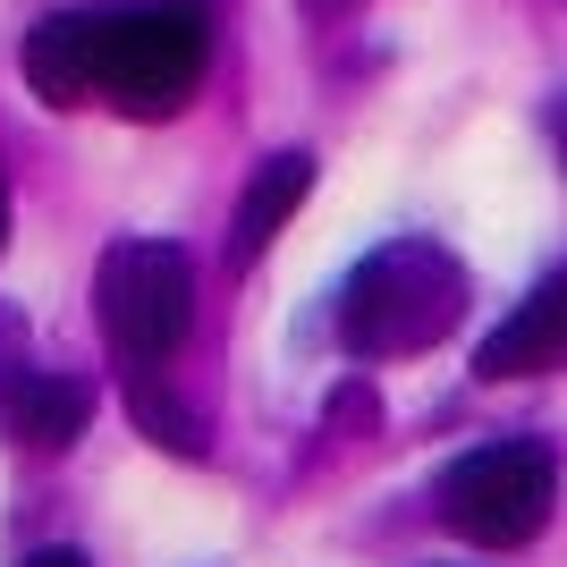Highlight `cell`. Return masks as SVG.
Listing matches in <instances>:
<instances>
[{
  "label": "cell",
  "mask_w": 567,
  "mask_h": 567,
  "mask_svg": "<svg viewBox=\"0 0 567 567\" xmlns=\"http://www.w3.org/2000/svg\"><path fill=\"white\" fill-rule=\"evenodd\" d=\"M466 313V271H457L450 246L432 237H390L348 271L339 288V348L364 355V364H390V355H424L457 331Z\"/></svg>",
  "instance_id": "6da1fadb"
},
{
  "label": "cell",
  "mask_w": 567,
  "mask_h": 567,
  "mask_svg": "<svg viewBox=\"0 0 567 567\" xmlns=\"http://www.w3.org/2000/svg\"><path fill=\"white\" fill-rule=\"evenodd\" d=\"M213 69V9L204 0H118L102 9V76L94 102L118 118H178Z\"/></svg>",
  "instance_id": "7a4b0ae2"
},
{
  "label": "cell",
  "mask_w": 567,
  "mask_h": 567,
  "mask_svg": "<svg viewBox=\"0 0 567 567\" xmlns=\"http://www.w3.org/2000/svg\"><path fill=\"white\" fill-rule=\"evenodd\" d=\"M441 525L474 550H525L559 508V457L543 441H492V450H466L441 492H432Z\"/></svg>",
  "instance_id": "3957f363"
},
{
  "label": "cell",
  "mask_w": 567,
  "mask_h": 567,
  "mask_svg": "<svg viewBox=\"0 0 567 567\" xmlns=\"http://www.w3.org/2000/svg\"><path fill=\"white\" fill-rule=\"evenodd\" d=\"M94 313H102V331H111L118 355L162 364L195 322L187 246H169V237H118L111 255H102V271H94Z\"/></svg>",
  "instance_id": "277c9868"
},
{
  "label": "cell",
  "mask_w": 567,
  "mask_h": 567,
  "mask_svg": "<svg viewBox=\"0 0 567 567\" xmlns=\"http://www.w3.org/2000/svg\"><path fill=\"white\" fill-rule=\"evenodd\" d=\"M18 76H25V94L51 102V111H85L94 76H102V9H51V18H34L18 43Z\"/></svg>",
  "instance_id": "5b68a950"
},
{
  "label": "cell",
  "mask_w": 567,
  "mask_h": 567,
  "mask_svg": "<svg viewBox=\"0 0 567 567\" xmlns=\"http://www.w3.org/2000/svg\"><path fill=\"white\" fill-rule=\"evenodd\" d=\"M559 355H567V271H550V280L474 348V373L483 381H525V373H550Z\"/></svg>",
  "instance_id": "8992f818"
},
{
  "label": "cell",
  "mask_w": 567,
  "mask_h": 567,
  "mask_svg": "<svg viewBox=\"0 0 567 567\" xmlns=\"http://www.w3.org/2000/svg\"><path fill=\"white\" fill-rule=\"evenodd\" d=\"M306 195H313V153H271V162L246 178L237 220H229V262H237V271L271 255V237L297 220V204H306Z\"/></svg>",
  "instance_id": "52a82bcc"
},
{
  "label": "cell",
  "mask_w": 567,
  "mask_h": 567,
  "mask_svg": "<svg viewBox=\"0 0 567 567\" xmlns=\"http://www.w3.org/2000/svg\"><path fill=\"white\" fill-rule=\"evenodd\" d=\"M85 424H94V390L76 373H25L9 390V432L25 450H69Z\"/></svg>",
  "instance_id": "ba28073f"
},
{
  "label": "cell",
  "mask_w": 567,
  "mask_h": 567,
  "mask_svg": "<svg viewBox=\"0 0 567 567\" xmlns=\"http://www.w3.org/2000/svg\"><path fill=\"white\" fill-rule=\"evenodd\" d=\"M136 424L162 441V450H178V457H204V432H195V415L187 406H169L162 390H136Z\"/></svg>",
  "instance_id": "9c48e42d"
},
{
  "label": "cell",
  "mask_w": 567,
  "mask_h": 567,
  "mask_svg": "<svg viewBox=\"0 0 567 567\" xmlns=\"http://www.w3.org/2000/svg\"><path fill=\"white\" fill-rule=\"evenodd\" d=\"M25 567H85V559H76V550H34Z\"/></svg>",
  "instance_id": "30bf717a"
},
{
  "label": "cell",
  "mask_w": 567,
  "mask_h": 567,
  "mask_svg": "<svg viewBox=\"0 0 567 567\" xmlns=\"http://www.w3.org/2000/svg\"><path fill=\"white\" fill-rule=\"evenodd\" d=\"M0 246H9V178H0Z\"/></svg>",
  "instance_id": "8fae6325"
},
{
  "label": "cell",
  "mask_w": 567,
  "mask_h": 567,
  "mask_svg": "<svg viewBox=\"0 0 567 567\" xmlns=\"http://www.w3.org/2000/svg\"><path fill=\"white\" fill-rule=\"evenodd\" d=\"M306 9H348V0H306Z\"/></svg>",
  "instance_id": "7c38bea8"
},
{
  "label": "cell",
  "mask_w": 567,
  "mask_h": 567,
  "mask_svg": "<svg viewBox=\"0 0 567 567\" xmlns=\"http://www.w3.org/2000/svg\"><path fill=\"white\" fill-rule=\"evenodd\" d=\"M0 339H9V331H0Z\"/></svg>",
  "instance_id": "4fadbf2b"
},
{
  "label": "cell",
  "mask_w": 567,
  "mask_h": 567,
  "mask_svg": "<svg viewBox=\"0 0 567 567\" xmlns=\"http://www.w3.org/2000/svg\"><path fill=\"white\" fill-rule=\"evenodd\" d=\"M559 136H567V127H559Z\"/></svg>",
  "instance_id": "5bb4252c"
}]
</instances>
